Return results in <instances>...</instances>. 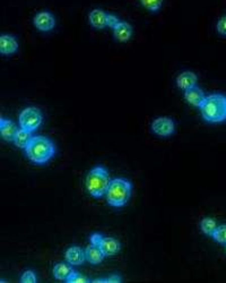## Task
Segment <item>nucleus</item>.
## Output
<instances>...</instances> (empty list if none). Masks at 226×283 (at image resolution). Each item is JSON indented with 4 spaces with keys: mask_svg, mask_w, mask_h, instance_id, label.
Here are the masks:
<instances>
[{
    "mask_svg": "<svg viewBox=\"0 0 226 283\" xmlns=\"http://www.w3.org/2000/svg\"><path fill=\"white\" fill-rule=\"evenodd\" d=\"M26 157L34 164H45L55 153L53 142L45 136H33L25 149Z\"/></svg>",
    "mask_w": 226,
    "mask_h": 283,
    "instance_id": "1",
    "label": "nucleus"
},
{
    "mask_svg": "<svg viewBox=\"0 0 226 283\" xmlns=\"http://www.w3.org/2000/svg\"><path fill=\"white\" fill-rule=\"evenodd\" d=\"M199 109L202 118L207 122L219 124L226 121V96L222 93L209 94Z\"/></svg>",
    "mask_w": 226,
    "mask_h": 283,
    "instance_id": "2",
    "label": "nucleus"
},
{
    "mask_svg": "<svg viewBox=\"0 0 226 283\" xmlns=\"http://www.w3.org/2000/svg\"><path fill=\"white\" fill-rule=\"evenodd\" d=\"M133 185L125 178L111 179L110 186L107 188L105 198L107 204L112 207H122L129 202Z\"/></svg>",
    "mask_w": 226,
    "mask_h": 283,
    "instance_id": "3",
    "label": "nucleus"
},
{
    "mask_svg": "<svg viewBox=\"0 0 226 283\" xmlns=\"http://www.w3.org/2000/svg\"><path fill=\"white\" fill-rule=\"evenodd\" d=\"M111 179L107 170L104 167L98 166L88 172L85 185H86L89 195L95 198H101L106 194Z\"/></svg>",
    "mask_w": 226,
    "mask_h": 283,
    "instance_id": "4",
    "label": "nucleus"
},
{
    "mask_svg": "<svg viewBox=\"0 0 226 283\" xmlns=\"http://www.w3.org/2000/svg\"><path fill=\"white\" fill-rule=\"evenodd\" d=\"M18 119H20L21 128L33 133V131H35L41 126L42 121H43V116H42L41 111L36 109V108L28 107L20 113Z\"/></svg>",
    "mask_w": 226,
    "mask_h": 283,
    "instance_id": "5",
    "label": "nucleus"
},
{
    "mask_svg": "<svg viewBox=\"0 0 226 283\" xmlns=\"http://www.w3.org/2000/svg\"><path fill=\"white\" fill-rule=\"evenodd\" d=\"M89 242H91V244L97 245L105 257L115 256L121 249V244L119 240L112 237H104L101 233H93L91 238H89Z\"/></svg>",
    "mask_w": 226,
    "mask_h": 283,
    "instance_id": "6",
    "label": "nucleus"
},
{
    "mask_svg": "<svg viewBox=\"0 0 226 283\" xmlns=\"http://www.w3.org/2000/svg\"><path fill=\"white\" fill-rule=\"evenodd\" d=\"M152 130L159 137H168L176 131V125L170 117H158L152 122Z\"/></svg>",
    "mask_w": 226,
    "mask_h": 283,
    "instance_id": "7",
    "label": "nucleus"
},
{
    "mask_svg": "<svg viewBox=\"0 0 226 283\" xmlns=\"http://www.w3.org/2000/svg\"><path fill=\"white\" fill-rule=\"evenodd\" d=\"M33 23H34V26L39 31L48 32L54 27L55 20L51 13L41 12V13H37L34 16V18H33Z\"/></svg>",
    "mask_w": 226,
    "mask_h": 283,
    "instance_id": "8",
    "label": "nucleus"
},
{
    "mask_svg": "<svg viewBox=\"0 0 226 283\" xmlns=\"http://www.w3.org/2000/svg\"><path fill=\"white\" fill-rule=\"evenodd\" d=\"M18 50V42L15 36L3 34L0 36V53L5 56L14 55Z\"/></svg>",
    "mask_w": 226,
    "mask_h": 283,
    "instance_id": "9",
    "label": "nucleus"
},
{
    "mask_svg": "<svg viewBox=\"0 0 226 283\" xmlns=\"http://www.w3.org/2000/svg\"><path fill=\"white\" fill-rule=\"evenodd\" d=\"M17 130L18 128L14 121L5 119V118L0 119V135H2V138L4 140L14 142Z\"/></svg>",
    "mask_w": 226,
    "mask_h": 283,
    "instance_id": "10",
    "label": "nucleus"
},
{
    "mask_svg": "<svg viewBox=\"0 0 226 283\" xmlns=\"http://www.w3.org/2000/svg\"><path fill=\"white\" fill-rule=\"evenodd\" d=\"M185 99H186V101L189 103V105L197 107V108H200V106L205 101L206 96H205L204 91H202L200 87H198L196 85V86L185 91Z\"/></svg>",
    "mask_w": 226,
    "mask_h": 283,
    "instance_id": "11",
    "label": "nucleus"
},
{
    "mask_svg": "<svg viewBox=\"0 0 226 283\" xmlns=\"http://www.w3.org/2000/svg\"><path fill=\"white\" fill-rule=\"evenodd\" d=\"M66 261H67L70 265H82L86 259V255L83 248L78 246H73L67 249L66 252Z\"/></svg>",
    "mask_w": 226,
    "mask_h": 283,
    "instance_id": "12",
    "label": "nucleus"
},
{
    "mask_svg": "<svg viewBox=\"0 0 226 283\" xmlns=\"http://www.w3.org/2000/svg\"><path fill=\"white\" fill-rule=\"evenodd\" d=\"M197 81H198L197 75L194 72L187 70V72L181 73L177 77V86L179 88L183 89V91H187V89L196 86Z\"/></svg>",
    "mask_w": 226,
    "mask_h": 283,
    "instance_id": "13",
    "label": "nucleus"
},
{
    "mask_svg": "<svg viewBox=\"0 0 226 283\" xmlns=\"http://www.w3.org/2000/svg\"><path fill=\"white\" fill-rule=\"evenodd\" d=\"M113 35L115 39L119 42H127L133 36V27L127 22H120L115 28H113Z\"/></svg>",
    "mask_w": 226,
    "mask_h": 283,
    "instance_id": "14",
    "label": "nucleus"
},
{
    "mask_svg": "<svg viewBox=\"0 0 226 283\" xmlns=\"http://www.w3.org/2000/svg\"><path fill=\"white\" fill-rule=\"evenodd\" d=\"M106 17H107V14L105 12H103L102 9H93L88 15L89 24H91L94 28L102 30V28L107 26Z\"/></svg>",
    "mask_w": 226,
    "mask_h": 283,
    "instance_id": "15",
    "label": "nucleus"
},
{
    "mask_svg": "<svg viewBox=\"0 0 226 283\" xmlns=\"http://www.w3.org/2000/svg\"><path fill=\"white\" fill-rule=\"evenodd\" d=\"M85 255H86V261L88 263L93 264V265H97V264L102 263L103 258H104V254L102 253L100 247L95 244L88 245L86 251H85Z\"/></svg>",
    "mask_w": 226,
    "mask_h": 283,
    "instance_id": "16",
    "label": "nucleus"
},
{
    "mask_svg": "<svg viewBox=\"0 0 226 283\" xmlns=\"http://www.w3.org/2000/svg\"><path fill=\"white\" fill-rule=\"evenodd\" d=\"M73 271H74L73 268L70 267L69 265H67V264L58 263V264H55V265H54L53 270H52V273H53L54 279L66 282V280L68 279V276L72 274Z\"/></svg>",
    "mask_w": 226,
    "mask_h": 283,
    "instance_id": "17",
    "label": "nucleus"
},
{
    "mask_svg": "<svg viewBox=\"0 0 226 283\" xmlns=\"http://www.w3.org/2000/svg\"><path fill=\"white\" fill-rule=\"evenodd\" d=\"M32 133L30 131H27L25 129H18L15 138H14V144H15L18 149H23L25 150L26 146L30 143L31 139H32Z\"/></svg>",
    "mask_w": 226,
    "mask_h": 283,
    "instance_id": "18",
    "label": "nucleus"
},
{
    "mask_svg": "<svg viewBox=\"0 0 226 283\" xmlns=\"http://www.w3.org/2000/svg\"><path fill=\"white\" fill-rule=\"evenodd\" d=\"M217 223H216V221L214 219H210V218H205L201 220L200 222V229L202 232L207 235H213V233L215 232L216 228H217Z\"/></svg>",
    "mask_w": 226,
    "mask_h": 283,
    "instance_id": "19",
    "label": "nucleus"
},
{
    "mask_svg": "<svg viewBox=\"0 0 226 283\" xmlns=\"http://www.w3.org/2000/svg\"><path fill=\"white\" fill-rule=\"evenodd\" d=\"M211 237H213L216 243L220 245H226V224L218 225Z\"/></svg>",
    "mask_w": 226,
    "mask_h": 283,
    "instance_id": "20",
    "label": "nucleus"
},
{
    "mask_svg": "<svg viewBox=\"0 0 226 283\" xmlns=\"http://www.w3.org/2000/svg\"><path fill=\"white\" fill-rule=\"evenodd\" d=\"M145 8H147L150 12H157L161 9L163 0H140Z\"/></svg>",
    "mask_w": 226,
    "mask_h": 283,
    "instance_id": "21",
    "label": "nucleus"
},
{
    "mask_svg": "<svg viewBox=\"0 0 226 283\" xmlns=\"http://www.w3.org/2000/svg\"><path fill=\"white\" fill-rule=\"evenodd\" d=\"M66 282H67V283H88L91 281H89L86 276L79 274L78 272L73 271L72 274H70L68 276V279L66 280Z\"/></svg>",
    "mask_w": 226,
    "mask_h": 283,
    "instance_id": "22",
    "label": "nucleus"
},
{
    "mask_svg": "<svg viewBox=\"0 0 226 283\" xmlns=\"http://www.w3.org/2000/svg\"><path fill=\"white\" fill-rule=\"evenodd\" d=\"M92 282L93 283H121L122 277L118 274H113L107 277H102V279H95Z\"/></svg>",
    "mask_w": 226,
    "mask_h": 283,
    "instance_id": "23",
    "label": "nucleus"
},
{
    "mask_svg": "<svg viewBox=\"0 0 226 283\" xmlns=\"http://www.w3.org/2000/svg\"><path fill=\"white\" fill-rule=\"evenodd\" d=\"M21 282L22 283H36V275L35 273L31 271V270H27L24 273H23V275L21 276Z\"/></svg>",
    "mask_w": 226,
    "mask_h": 283,
    "instance_id": "24",
    "label": "nucleus"
},
{
    "mask_svg": "<svg viewBox=\"0 0 226 283\" xmlns=\"http://www.w3.org/2000/svg\"><path fill=\"white\" fill-rule=\"evenodd\" d=\"M120 21L119 18H118L116 15H113V14H107V17H106V25L111 27L112 30L115 28L118 24H119Z\"/></svg>",
    "mask_w": 226,
    "mask_h": 283,
    "instance_id": "25",
    "label": "nucleus"
},
{
    "mask_svg": "<svg viewBox=\"0 0 226 283\" xmlns=\"http://www.w3.org/2000/svg\"><path fill=\"white\" fill-rule=\"evenodd\" d=\"M216 28H217V32L220 35L226 36V16L219 18V21L217 22V25H216Z\"/></svg>",
    "mask_w": 226,
    "mask_h": 283,
    "instance_id": "26",
    "label": "nucleus"
},
{
    "mask_svg": "<svg viewBox=\"0 0 226 283\" xmlns=\"http://www.w3.org/2000/svg\"><path fill=\"white\" fill-rule=\"evenodd\" d=\"M225 251H226V245H225Z\"/></svg>",
    "mask_w": 226,
    "mask_h": 283,
    "instance_id": "27",
    "label": "nucleus"
}]
</instances>
